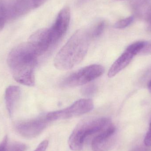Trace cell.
I'll use <instances>...</instances> for the list:
<instances>
[{
  "label": "cell",
  "mask_w": 151,
  "mask_h": 151,
  "mask_svg": "<svg viewBox=\"0 0 151 151\" xmlns=\"http://www.w3.org/2000/svg\"><path fill=\"white\" fill-rule=\"evenodd\" d=\"M27 147L19 142H10L6 136L0 143V151H26Z\"/></svg>",
  "instance_id": "14"
},
{
  "label": "cell",
  "mask_w": 151,
  "mask_h": 151,
  "mask_svg": "<svg viewBox=\"0 0 151 151\" xmlns=\"http://www.w3.org/2000/svg\"><path fill=\"white\" fill-rule=\"evenodd\" d=\"M116 132V127L111 123L99 133L91 142L92 151L109 150L113 145Z\"/></svg>",
  "instance_id": "8"
},
{
  "label": "cell",
  "mask_w": 151,
  "mask_h": 151,
  "mask_svg": "<svg viewBox=\"0 0 151 151\" xmlns=\"http://www.w3.org/2000/svg\"><path fill=\"white\" fill-rule=\"evenodd\" d=\"M110 119L105 117H93L83 120L75 127L69 137L68 144L72 150H81L86 139L94 134L103 131L111 124Z\"/></svg>",
  "instance_id": "3"
},
{
  "label": "cell",
  "mask_w": 151,
  "mask_h": 151,
  "mask_svg": "<svg viewBox=\"0 0 151 151\" xmlns=\"http://www.w3.org/2000/svg\"><path fill=\"white\" fill-rule=\"evenodd\" d=\"M48 141L44 140L39 144L34 151H46L48 146Z\"/></svg>",
  "instance_id": "20"
},
{
  "label": "cell",
  "mask_w": 151,
  "mask_h": 151,
  "mask_svg": "<svg viewBox=\"0 0 151 151\" xmlns=\"http://www.w3.org/2000/svg\"><path fill=\"white\" fill-rule=\"evenodd\" d=\"M134 20V16H130L121 19L114 24V27L117 29H123L130 25Z\"/></svg>",
  "instance_id": "17"
},
{
  "label": "cell",
  "mask_w": 151,
  "mask_h": 151,
  "mask_svg": "<svg viewBox=\"0 0 151 151\" xmlns=\"http://www.w3.org/2000/svg\"><path fill=\"white\" fill-rule=\"evenodd\" d=\"M96 90V86L93 84L88 85L83 90V93L85 96H90L95 93Z\"/></svg>",
  "instance_id": "18"
},
{
  "label": "cell",
  "mask_w": 151,
  "mask_h": 151,
  "mask_svg": "<svg viewBox=\"0 0 151 151\" xmlns=\"http://www.w3.org/2000/svg\"><path fill=\"white\" fill-rule=\"evenodd\" d=\"M146 43L147 42L145 41L137 42L129 45L126 50L134 56L136 55L142 51L145 47Z\"/></svg>",
  "instance_id": "15"
},
{
  "label": "cell",
  "mask_w": 151,
  "mask_h": 151,
  "mask_svg": "<svg viewBox=\"0 0 151 151\" xmlns=\"http://www.w3.org/2000/svg\"><path fill=\"white\" fill-rule=\"evenodd\" d=\"M20 89L16 85H10L7 87L5 92V102L7 111L10 115H12L19 101Z\"/></svg>",
  "instance_id": "11"
},
{
  "label": "cell",
  "mask_w": 151,
  "mask_h": 151,
  "mask_svg": "<svg viewBox=\"0 0 151 151\" xmlns=\"http://www.w3.org/2000/svg\"><path fill=\"white\" fill-rule=\"evenodd\" d=\"M131 7L136 17L150 21L151 18V0H132Z\"/></svg>",
  "instance_id": "10"
},
{
  "label": "cell",
  "mask_w": 151,
  "mask_h": 151,
  "mask_svg": "<svg viewBox=\"0 0 151 151\" xmlns=\"http://www.w3.org/2000/svg\"><path fill=\"white\" fill-rule=\"evenodd\" d=\"M39 57L28 42L16 46L11 50L7 62L15 81L26 86L34 85L35 70Z\"/></svg>",
  "instance_id": "1"
},
{
  "label": "cell",
  "mask_w": 151,
  "mask_h": 151,
  "mask_svg": "<svg viewBox=\"0 0 151 151\" xmlns=\"http://www.w3.org/2000/svg\"><path fill=\"white\" fill-rule=\"evenodd\" d=\"M70 11L68 7L64 8L58 13L54 24L48 29L52 45L57 43L66 32L70 24Z\"/></svg>",
  "instance_id": "7"
},
{
  "label": "cell",
  "mask_w": 151,
  "mask_h": 151,
  "mask_svg": "<svg viewBox=\"0 0 151 151\" xmlns=\"http://www.w3.org/2000/svg\"><path fill=\"white\" fill-rule=\"evenodd\" d=\"M32 8H33L32 0H16L10 6L11 17L24 15Z\"/></svg>",
  "instance_id": "13"
},
{
  "label": "cell",
  "mask_w": 151,
  "mask_h": 151,
  "mask_svg": "<svg viewBox=\"0 0 151 151\" xmlns=\"http://www.w3.org/2000/svg\"><path fill=\"white\" fill-rule=\"evenodd\" d=\"M47 0H32L33 8H37L41 6Z\"/></svg>",
  "instance_id": "22"
},
{
  "label": "cell",
  "mask_w": 151,
  "mask_h": 151,
  "mask_svg": "<svg viewBox=\"0 0 151 151\" xmlns=\"http://www.w3.org/2000/svg\"><path fill=\"white\" fill-rule=\"evenodd\" d=\"M91 39L89 32L80 29L71 36L55 58L54 64L61 70H67L81 63L87 54Z\"/></svg>",
  "instance_id": "2"
},
{
  "label": "cell",
  "mask_w": 151,
  "mask_h": 151,
  "mask_svg": "<svg viewBox=\"0 0 151 151\" xmlns=\"http://www.w3.org/2000/svg\"><path fill=\"white\" fill-rule=\"evenodd\" d=\"M148 88H149V90L151 93V80L150 81L149 83V85H148Z\"/></svg>",
  "instance_id": "24"
},
{
  "label": "cell",
  "mask_w": 151,
  "mask_h": 151,
  "mask_svg": "<svg viewBox=\"0 0 151 151\" xmlns=\"http://www.w3.org/2000/svg\"><path fill=\"white\" fill-rule=\"evenodd\" d=\"M6 20L2 17H0V32L3 29L6 23Z\"/></svg>",
  "instance_id": "23"
},
{
  "label": "cell",
  "mask_w": 151,
  "mask_h": 151,
  "mask_svg": "<svg viewBox=\"0 0 151 151\" xmlns=\"http://www.w3.org/2000/svg\"><path fill=\"white\" fill-rule=\"evenodd\" d=\"M150 25H149V28H150V30L151 31V18L150 19Z\"/></svg>",
  "instance_id": "25"
},
{
  "label": "cell",
  "mask_w": 151,
  "mask_h": 151,
  "mask_svg": "<svg viewBox=\"0 0 151 151\" xmlns=\"http://www.w3.org/2000/svg\"><path fill=\"white\" fill-rule=\"evenodd\" d=\"M144 144L147 147H151V122L150 124L149 130L144 139Z\"/></svg>",
  "instance_id": "19"
},
{
  "label": "cell",
  "mask_w": 151,
  "mask_h": 151,
  "mask_svg": "<svg viewBox=\"0 0 151 151\" xmlns=\"http://www.w3.org/2000/svg\"><path fill=\"white\" fill-rule=\"evenodd\" d=\"M104 72V69L102 65H88L66 77L63 81V85L70 87L84 85L101 76Z\"/></svg>",
  "instance_id": "5"
},
{
  "label": "cell",
  "mask_w": 151,
  "mask_h": 151,
  "mask_svg": "<svg viewBox=\"0 0 151 151\" xmlns=\"http://www.w3.org/2000/svg\"><path fill=\"white\" fill-rule=\"evenodd\" d=\"M49 122L46 116L21 121L15 124V131L24 138H34L45 129Z\"/></svg>",
  "instance_id": "6"
},
{
  "label": "cell",
  "mask_w": 151,
  "mask_h": 151,
  "mask_svg": "<svg viewBox=\"0 0 151 151\" xmlns=\"http://www.w3.org/2000/svg\"><path fill=\"white\" fill-rule=\"evenodd\" d=\"M28 42L39 56L44 54L53 45L47 28L40 29L34 33L29 38Z\"/></svg>",
  "instance_id": "9"
},
{
  "label": "cell",
  "mask_w": 151,
  "mask_h": 151,
  "mask_svg": "<svg viewBox=\"0 0 151 151\" xmlns=\"http://www.w3.org/2000/svg\"><path fill=\"white\" fill-rule=\"evenodd\" d=\"M105 27V24L104 21L99 22L94 28L90 31L89 34L91 39L96 38L100 36L104 32Z\"/></svg>",
  "instance_id": "16"
},
{
  "label": "cell",
  "mask_w": 151,
  "mask_h": 151,
  "mask_svg": "<svg viewBox=\"0 0 151 151\" xmlns=\"http://www.w3.org/2000/svg\"><path fill=\"white\" fill-rule=\"evenodd\" d=\"M93 108L94 104L91 99H83L77 100L67 108L49 113L46 117L49 122L58 120L70 119L89 112Z\"/></svg>",
  "instance_id": "4"
},
{
  "label": "cell",
  "mask_w": 151,
  "mask_h": 151,
  "mask_svg": "<svg viewBox=\"0 0 151 151\" xmlns=\"http://www.w3.org/2000/svg\"><path fill=\"white\" fill-rule=\"evenodd\" d=\"M134 56L127 50L114 62L108 72V76L110 78L114 77L128 65Z\"/></svg>",
  "instance_id": "12"
},
{
  "label": "cell",
  "mask_w": 151,
  "mask_h": 151,
  "mask_svg": "<svg viewBox=\"0 0 151 151\" xmlns=\"http://www.w3.org/2000/svg\"><path fill=\"white\" fill-rule=\"evenodd\" d=\"M142 53L144 54H151V41L147 42L144 48L142 50Z\"/></svg>",
  "instance_id": "21"
}]
</instances>
